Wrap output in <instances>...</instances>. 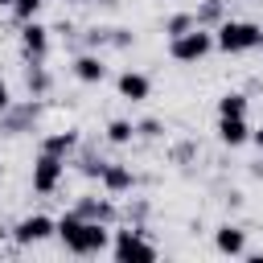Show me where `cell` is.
Here are the masks:
<instances>
[{
  "label": "cell",
  "mask_w": 263,
  "mask_h": 263,
  "mask_svg": "<svg viewBox=\"0 0 263 263\" xmlns=\"http://www.w3.org/2000/svg\"><path fill=\"white\" fill-rule=\"evenodd\" d=\"M53 234L62 238V247L70 255H103V251H111V226L107 222H86L74 210H66L58 218V230Z\"/></svg>",
  "instance_id": "6da1fadb"
},
{
  "label": "cell",
  "mask_w": 263,
  "mask_h": 263,
  "mask_svg": "<svg viewBox=\"0 0 263 263\" xmlns=\"http://www.w3.org/2000/svg\"><path fill=\"white\" fill-rule=\"evenodd\" d=\"M214 49L222 53H251V49H263V29L255 21H218L214 25Z\"/></svg>",
  "instance_id": "7a4b0ae2"
},
{
  "label": "cell",
  "mask_w": 263,
  "mask_h": 263,
  "mask_svg": "<svg viewBox=\"0 0 263 263\" xmlns=\"http://www.w3.org/2000/svg\"><path fill=\"white\" fill-rule=\"evenodd\" d=\"M210 53H214V29L193 25L189 33L168 37V58L181 62V66H193V62H201V58H210Z\"/></svg>",
  "instance_id": "3957f363"
},
{
  "label": "cell",
  "mask_w": 263,
  "mask_h": 263,
  "mask_svg": "<svg viewBox=\"0 0 263 263\" xmlns=\"http://www.w3.org/2000/svg\"><path fill=\"white\" fill-rule=\"evenodd\" d=\"M111 255H115L119 263H152L160 251L144 238V230H140V226H123V230H115V234H111Z\"/></svg>",
  "instance_id": "277c9868"
},
{
  "label": "cell",
  "mask_w": 263,
  "mask_h": 263,
  "mask_svg": "<svg viewBox=\"0 0 263 263\" xmlns=\"http://www.w3.org/2000/svg\"><path fill=\"white\" fill-rule=\"evenodd\" d=\"M62 177H66V160L49 156V152H37V160H33V193H41V197L58 193Z\"/></svg>",
  "instance_id": "5b68a950"
},
{
  "label": "cell",
  "mask_w": 263,
  "mask_h": 263,
  "mask_svg": "<svg viewBox=\"0 0 263 263\" xmlns=\"http://www.w3.org/2000/svg\"><path fill=\"white\" fill-rule=\"evenodd\" d=\"M53 230H58V222L49 218V214H25L8 234L16 238V247H33V242H45V238H53Z\"/></svg>",
  "instance_id": "8992f818"
},
{
  "label": "cell",
  "mask_w": 263,
  "mask_h": 263,
  "mask_svg": "<svg viewBox=\"0 0 263 263\" xmlns=\"http://www.w3.org/2000/svg\"><path fill=\"white\" fill-rule=\"evenodd\" d=\"M21 49L29 62H45L49 53V29L41 21H21Z\"/></svg>",
  "instance_id": "52a82bcc"
},
{
  "label": "cell",
  "mask_w": 263,
  "mask_h": 263,
  "mask_svg": "<svg viewBox=\"0 0 263 263\" xmlns=\"http://www.w3.org/2000/svg\"><path fill=\"white\" fill-rule=\"evenodd\" d=\"M99 185H103V193H107V197H123V193H132L136 173H132V164H115V160H107V164H103Z\"/></svg>",
  "instance_id": "ba28073f"
},
{
  "label": "cell",
  "mask_w": 263,
  "mask_h": 263,
  "mask_svg": "<svg viewBox=\"0 0 263 263\" xmlns=\"http://www.w3.org/2000/svg\"><path fill=\"white\" fill-rule=\"evenodd\" d=\"M218 140H222L226 148L251 144V123H247V115H218Z\"/></svg>",
  "instance_id": "9c48e42d"
},
{
  "label": "cell",
  "mask_w": 263,
  "mask_h": 263,
  "mask_svg": "<svg viewBox=\"0 0 263 263\" xmlns=\"http://www.w3.org/2000/svg\"><path fill=\"white\" fill-rule=\"evenodd\" d=\"M115 90H119V99H127V103H144V99L152 95V82H148V74H140V70H123V74L115 78Z\"/></svg>",
  "instance_id": "30bf717a"
},
{
  "label": "cell",
  "mask_w": 263,
  "mask_h": 263,
  "mask_svg": "<svg viewBox=\"0 0 263 263\" xmlns=\"http://www.w3.org/2000/svg\"><path fill=\"white\" fill-rule=\"evenodd\" d=\"M214 247H218V255L238 259V255H247V230H238V226L222 222V226L214 230Z\"/></svg>",
  "instance_id": "8fae6325"
},
{
  "label": "cell",
  "mask_w": 263,
  "mask_h": 263,
  "mask_svg": "<svg viewBox=\"0 0 263 263\" xmlns=\"http://www.w3.org/2000/svg\"><path fill=\"white\" fill-rule=\"evenodd\" d=\"M70 70H74V78H78V82H86V86H95V82H103V78H107V62H103L99 53H78Z\"/></svg>",
  "instance_id": "7c38bea8"
},
{
  "label": "cell",
  "mask_w": 263,
  "mask_h": 263,
  "mask_svg": "<svg viewBox=\"0 0 263 263\" xmlns=\"http://www.w3.org/2000/svg\"><path fill=\"white\" fill-rule=\"evenodd\" d=\"M70 210H74L78 218H86V222H107V226L115 222V205H111L107 197H82V201H74Z\"/></svg>",
  "instance_id": "4fadbf2b"
},
{
  "label": "cell",
  "mask_w": 263,
  "mask_h": 263,
  "mask_svg": "<svg viewBox=\"0 0 263 263\" xmlns=\"http://www.w3.org/2000/svg\"><path fill=\"white\" fill-rule=\"evenodd\" d=\"M37 119V103H25V107H4V132H25L29 123Z\"/></svg>",
  "instance_id": "5bb4252c"
},
{
  "label": "cell",
  "mask_w": 263,
  "mask_h": 263,
  "mask_svg": "<svg viewBox=\"0 0 263 263\" xmlns=\"http://www.w3.org/2000/svg\"><path fill=\"white\" fill-rule=\"evenodd\" d=\"M74 148H78V132H53V136H45V140H41V152L62 156V160H66Z\"/></svg>",
  "instance_id": "9a60e30c"
},
{
  "label": "cell",
  "mask_w": 263,
  "mask_h": 263,
  "mask_svg": "<svg viewBox=\"0 0 263 263\" xmlns=\"http://www.w3.org/2000/svg\"><path fill=\"white\" fill-rule=\"evenodd\" d=\"M193 21H197L201 29H214L218 21H226V0H205V4L193 12Z\"/></svg>",
  "instance_id": "2e32d148"
},
{
  "label": "cell",
  "mask_w": 263,
  "mask_h": 263,
  "mask_svg": "<svg viewBox=\"0 0 263 263\" xmlns=\"http://www.w3.org/2000/svg\"><path fill=\"white\" fill-rule=\"evenodd\" d=\"M107 140H111L115 148L132 144V140H136V123H132V119H111V123H107Z\"/></svg>",
  "instance_id": "e0dca14e"
},
{
  "label": "cell",
  "mask_w": 263,
  "mask_h": 263,
  "mask_svg": "<svg viewBox=\"0 0 263 263\" xmlns=\"http://www.w3.org/2000/svg\"><path fill=\"white\" fill-rule=\"evenodd\" d=\"M247 95L242 90H226L222 99H218V115H247Z\"/></svg>",
  "instance_id": "ac0fdd59"
},
{
  "label": "cell",
  "mask_w": 263,
  "mask_h": 263,
  "mask_svg": "<svg viewBox=\"0 0 263 263\" xmlns=\"http://www.w3.org/2000/svg\"><path fill=\"white\" fill-rule=\"evenodd\" d=\"M25 82H29V95H33V99H41V95L49 90V74L41 70V62H29V74H25Z\"/></svg>",
  "instance_id": "d6986e66"
},
{
  "label": "cell",
  "mask_w": 263,
  "mask_h": 263,
  "mask_svg": "<svg viewBox=\"0 0 263 263\" xmlns=\"http://www.w3.org/2000/svg\"><path fill=\"white\" fill-rule=\"evenodd\" d=\"M193 25H197V21H193V12H173V16L164 21V33H168V37H181V33H189Z\"/></svg>",
  "instance_id": "ffe728a7"
},
{
  "label": "cell",
  "mask_w": 263,
  "mask_h": 263,
  "mask_svg": "<svg viewBox=\"0 0 263 263\" xmlns=\"http://www.w3.org/2000/svg\"><path fill=\"white\" fill-rule=\"evenodd\" d=\"M41 4H45V0H12V16H16V21H37Z\"/></svg>",
  "instance_id": "44dd1931"
},
{
  "label": "cell",
  "mask_w": 263,
  "mask_h": 263,
  "mask_svg": "<svg viewBox=\"0 0 263 263\" xmlns=\"http://www.w3.org/2000/svg\"><path fill=\"white\" fill-rule=\"evenodd\" d=\"M136 136L156 140V136H164V123H160V119H140V123H136Z\"/></svg>",
  "instance_id": "7402d4cb"
},
{
  "label": "cell",
  "mask_w": 263,
  "mask_h": 263,
  "mask_svg": "<svg viewBox=\"0 0 263 263\" xmlns=\"http://www.w3.org/2000/svg\"><path fill=\"white\" fill-rule=\"evenodd\" d=\"M136 37H132V29H107V45H115V49H127Z\"/></svg>",
  "instance_id": "603a6c76"
},
{
  "label": "cell",
  "mask_w": 263,
  "mask_h": 263,
  "mask_svg": "<svg viewBox=\"0 0 263 263\" xmlns=\"http://www.w3.org/2000/svg\"><path fill=\"white\" fill-rule=\"evenodd\" d=\"M103 164L107 160H99V156H82V173L86 177H103Z\"/></svg>",
  "instance_id": "cb8c5ba5"
},
{
  "label": "cell",
  "mask_w": 263,
  "mask_h": 263,
  "mask_svg": "<svg viewBox=\"0 0 263 263\" xmlns=\"http://www.w3.org/2000/svg\"><path fill=\"white\" fill-rule=\"evenodd\" d=\"M251 144H255V148L263 152V127H251Z\"/></svg>",
  "instance_id": "d4e9b609"
},
{
  "label": "cell",
  "mask_w": 263,
  "mask_h": 263,
  "mask_svg": "<svg viewBox=\"0 0 263 263\" xmlns=\"http://www.w3.org/2000/svg\"><path fill=\"white\" fill-rule=\"evenodd\" d=\"M8 103H12V95H8V86H4V82H0V111H4V107H8Z\"/></svg>",
  "instance_id": "484cf974"
},
{
  "label": "cell",
  "mask_w": 263,
  "mask_h": 263,
  "mask_svg": "<svg viewBox=\"0 0 263 263\" xmlns=\"http://www.w3.org/2000/svg\"><path fill=\"white\" fill-rule=\"evenodd\" d=\"M251 177H263V156H259V160L251 164Z\"/></svg>",
  "instance_id": "4316f807"
},
{
  "label": "cell",
  "mask_w": 263,
  "mask_h": 263,
  "mask_svg": "<svg viewBox=\"0 0 263 263\" xmlns=\"http://www.w3.org/2000/svg\"><path fill=\"white\" fill-rule=\"evenodd\" d=\"M4 238H8V226H4V222H0V242H4Z\"/></svg>",
  "instance_id": "83f0119b"
},
{
  "label": "cell",
  "mask_w": 263,
  "mask_h": 263,
  "mask_svg": "<svg viewBox=\"0 0 263 263\" xmlns=\"http://www.w3.org/2000/svg\"><path fill=\"white\" fill-rule=\"evenodd\" d=\"M0 8H12V0H0Z\"/></svg>",
  "instance_id": "f1b7e54d"
},
{
  "label": "cell",
  "mask_w": 263,
  "mask_h": 263,
  "mask_svg": "<svg viewBox=\"0 0 263 263\" xmlns=\"http://www.w3.org/2000/svg\"><path fill=\"white\" fill-rule=\"evenodd\" d=\"M66 4H90V0H66Z\"/></svg>",
  "instance_id": "f546056e"
},
{
  "label": "cell",
  "mask_w": 263,
  "mask_h": 263,
  "mask_svg": "<svg viewBox=\"0 0 263 263\" xmlns=\"http://www.w3.org/2000/svg\"><path fill=\"white\" fill-rule=\"evenodd\" d=\"M0 181H4V164H0Z\"/></svg>",
  "instance_id": "4dcf8cb0"
}]
</instances>
